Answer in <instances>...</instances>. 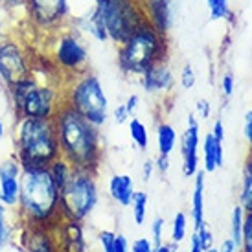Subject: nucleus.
<instances>
[{
    "mask_svg": "<svg viewBox=\"0 0 252 252\" xmlns=\"http://www.w3.org/2000/svg\"><path fill=\"white\" fill-rule=\"evenodd\" d=\"M59 151L64 160L76 169L98 171L103 158V144L99 127L91 124L68 103H61L54 116Z\"/></svg>",
    "mask_w": 252,
    "mask_h": 252,
    "instance_id": "obj_1",
    "label": "nucleus"
},
{
    "mask_svg": "<svg viewBox=\"0 0 252 252\" xmlns=\"http://www.w3.org/2000/svg\"><path fill=\"white\" fill-rule=\"evenodd\" d=\"M19 217L26 226L57 228L63 223L61 189L48 166H26L21 175Z\"/></svg>",
    "mask_w": 252,
    "mask_h": 252,
    "instance_id": "obj_2",
    "label": "nucleus"
},
{
    "mask_svg": "<svg viewBox=\"0 0 252 252\" xmlns=\"http://www.w3.org/2000/svg\"><path fill=\"white\" fill-rule=\"evenodd\" d=\"M63 85L30 74L7 85L17 118H54L63 103Z\"/></svg>",
    "mask_w": 252,
    "mask_h": 252,
    "instance_id": "obj_3",
    "label": "nucleus"
},
{
    "mask_svg": "<svg viewBox=\"0 0 252 252\" xmlns=\"http://www.w3.org/2000/svg\"><path fill=\"white\" fill-rule=\"evenodd\" d=\"M61 157L54 118H19L15 158L26 166H50Z\"/></svg>",
    "mask_w": 252,
    "mask_h": 252,
    "instance_id": "obj_4",
    "label": "nucleus"
},
{
    "mask_svg": "<svg viewBox=\"0 0 252 252\" xmlns=\"http://www.w3.org/2000/svg\"><path fill=\"white\" fill-rule=\"evenodd\" d=\"M168 35L157 32L146 21L142 22L127 41L118 44L116 63H118V68L122 70V74L140 77L155 63L168 61Z\"/></svg>",
    "mask_w": 252,
    "mask_h": 252,
    "instance_id": "obj_5",
    "label": "nucleus"
},
{
    "mask_svg": "<svg viewBox=\"0 0 252 252\" xmlns=\"http://www.w3.org/2000/svg\"><path fill=\"white\" fill-rule=\"evenodd\" d=\"M63 101L96 127H101L107 122L109 99L94 72L85 70L83 74L66 79L63 85Z\"/></svg>",
    "mask_w": 252,
    "mask_h": 252,
    "instance_id": "obj_6",
    "label": "nucleus"
},
{
    "mask_svg": "<svg viewBox=\"0 0 252 252\" xmlns=\"http://www.w3.org/2000/svg\"><path fill=\"white\" fill-rule=\"evenodd\" d=\"M99 191L96 173L89 169L72 171L68 182L61 188V216L63 221L83 223L98 206Z\"/></svg>",
    "mask_w": 252,
    "mask_h": 252,
    "instance_id": "obj_7",
    "label": "nucleus"
},
{
    "mask_svg": "<svg viewBox=\"0 0 252 252\" xmlns=\"http://www.w3.org/2000/svg\"><path fill=\"white\" fill-rule=\"evenodd\" d=\"M50 54L48 57L57 66L61 76L66 79L83 74L89 64V50L85 46L83 39L79 37V32L66 24L63 28L48 33Z\"/></svg>",
    "mask_w": 252,
    "mask_h": 252,
    "instance_id": "obj_8",
    "label": "nucleus"
},
{
    "mask_svg": "<svg viewBox=\"0 0 252 252\" xmlns=\"http://www.w3.org/2000/svg\"><path fill=\"white\" fill-rule=\"evenodd\" d=\"M94 7L105 22L109 41L114 44L127 41L147 21L142 0H94Z\"/></svg>",
    "mask_w": 252,
    "mask_h": 252,
    "instance_id": "obj_9",
    "label": "nucleus"
},
{
    "mask_svg": "<svg viewBox=\"0 0 252 252\" xmlns=\"http://www.w3.org/2000/svg\"><path fill=\"white\" fill-rule=\"evenodd\" d=\"M32 28L52 33L70 21V0H24Z\"/></svg>",
    "mask_w": 252,
    "mask_h": 252,
    "instance_id": "obj_10",
    "label": "nucleus"
},
{
    "mask_svg": "<svg viewBox=\"0 0 252 252\" xmlns=\"http://www.w3.org/2000/svg\"><path fill=\"white\" fill-rule=\"evenodd\" d=\"M32 74V57L28 50L11 37L0 39V79L11 85L13 81Z\"/></svg>",
    "mask_w": 252,
    "mask_h": 252,
    "instance_id": "obj_11",
    "label": "nucleus"
},
{
    "mask_svg": "<svg viewBox=\"0 0 252 252\" xmlns=\"http://www.w3.org/2000/svg\"><path fill=\"white\" fill-rule=\"evenodd\" d=\"M22 164L17 158H6L0 162V203L6 208H17L21 197Z\"/></svg>",
    "mask_w": 252,
    "mask_h": 252,
    "instance_id": "obj_12",
    "label": "nucleus"
},
{
    "mask_svg": "<svg viewBox=\"0 0 252 252\" xmlns=\"http://www.w3.org/2000/svg\"><path fill=\"white\" fill-rule=\"evenodd\" d=\"M199 144H201V129L193 114L188 116V127L181 136L182 155V175L195 177L199 171Z\"/></svg>",
    "mask_w": 252,
    "mask_h": 252,
    "instance_id": "obj_13",
    "label": "nucleus"
},
{
    "mask_svg": "<svg viewBox=\"0 0 252 252\" xmlns=\"http://www.w3.org/2000/svg\"><path fill=\"white\" fill-rule=\"evenodd\" d=\"M147 22L157 32L168 35L175 21V0H142Z\"/></svg>",
    "mask_w": 252,
    "mask_h": 252,
    "instance_id": "obj_14",
    "label": "nucleus"
},
{
    "mask_svg": "<svg viewBox=\"0 0 252 252\" xmlns=\"http://www.w3.org/2000/svg\"><path fill=\"white\" fill-rule=\"evenodd\" d=\"M140 83L147 94H164L171 92L175 85V76L169 68L168 61H158L142 74Z\"/></svg>",
    "mask_w": 252,
    "mask_h": 252,
    "instance_id": "obj_15",
    "label": "nucleus"
},
{
    "mask_svg": "<svg viewBox=\"0 0 252 252\" xmlns=\"http://www.w3.org/2000/svg\"><path fill=\"white\" fill-rule=\"evenodd\" d=\"M68 24H70L76 32H79V33H87V35H91L92 39H96V41H99V42L109 41V33H107L105 22H103L101 15L98 13V9H96L94 6H92L87 13L70 17Z\"/></svg>",
    "mask_w": 252,
    "mask_h": 252,
    "instance_id": "obj_16",
    "label": "nucleus"
},
{
    "mask_svg": "<svg viewBox=\"0 0 252 252\" xmlns=\"http://www.w3.org/2000/svg\"><path fill=\"white\" fill-rule=\"evenodd\" d=\"M56 228L26 226V252H61L56 241Z\"/></svg>",
    "mask_w": 252,
    "mask_h": 252,
    "instance_id": "obj_17",
    "label": "nucleus"
},
{
    "mask_svg": "<svg viewBox=\"0 0 252 252\" xmlns=\"http://www.w3.org/2000/svg\"><path fill=\"white\" fill-rule=\"evenodd\" d=\"M203 171L204 173H214L217 168H221L224 162L223 142L214 138L212 133H206L203 140Z\"/></svg>",
    "mask_w": 252,
    "mask_h": 252,
    "instance_id": "obj_18",
    "label": "nucleus"
},
{
    "mask_svg": "<svg viewBox=\"0 0 252 252\" xmlns=\"http://www.w3.org/2000/svg\"><path fill=\"white\" fill-rule=\"evenodd\" d=\"M134 193V181L131 175L127 173H116L111 177L109 181V195L112 197L114 203H118L120 206H129L131 199Z\"/></svg>",
    "mask_w": 252,
    "mask_h": 252,
    "instance_id": "obj_19",
    "label": "nucleus"
},
{
    "mask_svg": "<svg viewBox=\"0 0 252 252\" xmlns=\"http://www.w3.org/2000/svg\"><path fill=\"white\" fill-rule=\"evenodd\" d=\"M193 195H191V221L195 230L204 223V171H197L193 177Z\"/></svg>",
    "mask_w": 252,
    "mask_h": 252,
    "instance_id": "obj_20",
    "label": "nucleus"
},
{
    "mask_svg": "<svg viewBox=\"0 0 252 252\" xmlns=\"http://www.w3.org/2000/svg\"><path fill=\"white\" fill-rule=\"evenodd\" d=\"M177 146V133L175 127L168 124V122H160L157 126V147H158V155L169 157L175 151Z\"/></svg>",
    "mask_w": 252,
    "mask_h": 252,
    "instance_id": "obj_21",
    "label": "nucleus"
},
{
    "mask_svg": "<svg viewBox=\"0 0 252 252\" xmlns=\"http://www.w3.org/2000/svg\"><path fill=\"white\" fill-rule=\"evenodd\" d=\"M239 204L245 212H252V151L247 155L243 166V179H241V191H239Z\"/></svg>",
    "mask_w": 252,
    "mask_h": 252,
    "instance_id": "obj_22",
    "label": "nucleus"
},
{
    "mask_svg": "<svg viewBox=\"0 0 252 252\" xmlns=\"http://www.w3.org/2000/svg\"><path fill=\"white\" fill-rule=\"evenodd\" d=\"M127 126H129V136H131V140L136 144L138 149L146 151L147 146H149V133H147L146 124L142 120L136 118V116H133V118L127 122Z\"/></svg>",
    "mask_w": 252,
    "mask_h": 252,
    "instance_id": "obj_23",
    "label": "nucleus"
},
{
    "mask_svg": "<svg viewBox=\"0 0 252 252\" xmlns=\"http://www.w3.org/2000/svg\"><path fill=\"white\" fill-rule=\"evenodd\" d=\"M50 173H52V177H54V181H56V184L59 186V189L63 188L64 184L68 182V179H70L72 171H74V168H72L68 162L64 160L63 157H59L57 160H54L52 164L48 166Z\"/></svg>",
    "mask_w": 252,
    "mask_h": 252,
    "instance_id": "obj_24",
    "label": "nucleus"
},
{
    "mask_svg": "<svg viewBox=\"0 0 252 252\" xmlns=\"http://www.w3.org/2000/svg\"><path fill=\"white\" fill-rule=\"evenodd\" d=\"M147 204H149V197H147L146 191H134L133 199H131V208H133V217H134V223L142 226L144 221L147 217Z\"/></svg>",
    "mask_w": 252,
    "mask_h": 252,
    "instance_id": "obj_25",
    "label": "nucleus"
},
{
    "mask_svg": "<svg viewBox=\"0 0 252 252\" xmlns=\"http://www.w3.org/2000/svg\"><path fill=\"white\" fill-rule=\"evenodd\" d=\"M243 223H245V210L241 208V204H236L232 210V221H230V239L241 249V238H243Z\"/></svg>",
    "mask_w": 252,
    "mask_h": 252,
    "instance_id": "obj_26",
    "label": "nucleus"
},
{
    "mask_svg": "<svg viewBox=\"0 0 252 252\" xmlns=\"http://www.w3.org/2000/svg\"><path fill=\"white\" fill-rule=\"evenodd\" d=\"M186 232H188V216L184 212H177L173 217V224H171V243H182L186 238Z\"/></svg>",
    "mask_w": 252,
    "mask_h": 252,
    "instance_id": "obj_27",
    "label": "nucleus"
},
{
    "mask_svg": "<svg viewBox=\"0 0 252 252\" xmlns=\"http://www.w3.org/2000/svg\"><path fill=\"white\" fill-rule=\"evenodd\" d=\"M210 21H224L230 19V6L228 0H214L210 6Z\"/></svg>",
    "mask_w": 252,
    "mask_h": 252,
    "instance_id": "obj_28",
    "label": "nucleus"
},
{
    "mask_svg": "<svg viewBox=\"0 0 252 252\" xmlns=\"http://www.w3.org/2000/svg\"><path fill=\"white\" fill-rule=\"evenodd\" d=\"M241 252H252V212H245L243 223V238H241Z\"/></svg>",
    "mask_w": 252,
    "mask_h": 252,
    "instance_id": "obj_29",
    "label": "nucleus"
},
{
    "mask_svg": "<svg viewBox=\"0 0 252 252\" xmlns=\"http://www.w3.org/2000/svg\"><path fill=\"white\" fill-rule=\"evenodd\" d=\"M195 236H197V239H199V245H201V249H203L204 252L210 251L212 247H214V234H212V230L208 228L206 223H203L197 228Z\"/></svg>",
    "mask_w": 252,
    "mask_h": 252,
    "instance_id": "obj_30",
    "label": "nucleus"
},
{
    "mask_svg": "<svg viewBox=\"0 0 252 252\" xmlns=\"http://www.w3.org/2000/svg\"><path fill=\"white\" fill-rule=\"evenodd\" d=\"M11 241V230L6 221V206L0 203V251Z\"/></svg>",
    "mask_w": 252,
    "mask_h": 252,
    "instance_id": "obj_31",
    "label": "nucleus"
},
{
    "mask_svg": "<svg viewBox=\"0 0 252 252\" xmlns=\"http://www.w3.org/2000/svg\"><path fill=\"white\" fill-rule=\"evenodd\" d=\"M181 85L182 89H186V91H189V89H193L195 87V81H197V76H195V70H193V66L189 63H186L184 66H182L181 70Z\"/></svg>",
    "mask_w": 252,
    "mask_h": 252,
    "instance_id": "obj_32",
    "label": "nucleus"
},
{
    "mask_svg": "<svg viewBox=\"0 0 252 252\" xmlns=\"http://www.w3.org/2000/svg\"><path fill=\"white\" fill-rule=\"evenodd\" d=\"M164 217H157L153 223H151V234H153V245L155 247H160L162 245V232H164Z\"/></svg>",
    "mask_w": 252,
    "mask_h": 252,
    "instance_id": "obj_33",
    "label": "nucleus"
},
{
    "mask_svg": "<svg viewBox=\"0 0 252 252\" xmlns=\"http://www.w3.org/2000/svg\"><path fill=\"white\" fill-rule=\"evenodd\" d=\"M114 238L116 234L112 230H101L98 234V241L101 247V252H112V245H114Z\"/></svg>",
    "mask_w": 252,
    "mask_h": 252,
    "instance_id": "obj_34",
    "label": "nucleus"
},
{
    "mask_svg": "<svg viewBox=\"0 0 252 252\" xmlns=\"http://www.w3.org/2000/svg\"><path fill=\"white\" fill-rule=\"evenodd\" d=\"M155 245L149 238H138L133 241V245L129 247V252H153Z\"/></svg>",
    "mask_w": 252,
    "mask_h": 252,
    "instance_id": "obj_35",
    "label": "nucleus"
},
{
    "mask_svg": "<svg viewBox=\"0 0 252 252\" xmlns=\"http://www.w3.org/2000/svg\"><path fill=\"white\" fill-rule=\"evenodd\" d=\"M234 89H236L234 76H232V74H224V76L221 77V91H223V94L226 96V98H230Z\"/></svg>",
    "mask_w": 252,
    "mask_h": 252,
    "instance_id": "obj_36",
    "label": "nucleus"
},
{
    "mask_svg": "<svg viewBox=\"0 0 252 252\" xmlns=\"http://www.w3.org/2000/svg\"><path fill=\"white\" fill-rule=\"evenodd\" d=\"M129 120H131V114L127 112V109H126V105H124V103L114 109V122H116L118 126H122V124H127Z\"/></svg>",
    "mask_w": 252,
    "mask_h": 252,
    "instance_id": "obj_37",
    "label": "nucleus"
},
{
    "mask_svg": "<svg viewBox=\"0 0 252 252\" xmlns=\"http://www.w3.org/2000/svg\"><path fill=\"white\" fill-rule=\"evenodd\" d=\"M243 136L247 144L252 147V109L245 114V124H243Z\"/></svg>",
    "mask_w": 252,
    "mask_h": 252,
    "instance_id": "obj_38",
    "label": "nucleus"
},
{
    "mask_svg": "<svg viewBox=\"0 0 252 252\" xmlns=\"http://www.w3.org/2000/svg\"><path fill=\"white\" fill-rule=\"evenodd\" d=\"M112 252H129V243H127L126 236L116 234V238H114V245H112Z\"/></svg>",
    "mask_w": 252,
    "mask_h": 252,
    "instance_id": "obj_39",
    "label": "nucleus"
},
{
    "mask_svg": "<svg viewBox=\"0 0 252 252\" xmlns=\"http://www.w3.org/2000/svg\"><path fill=\"white\" fill-rule=\"evenodd\" d=\"M138 103H140V96L138 94H131L129 98H127V101L124 103L127 109V112L131 114V118L134 116V112H136V109H138Z\"/></svg>",
    "mask_w": 252,
    "mask_h": 252,
    "instance_id": "obj_40",
    "label": "nucleus"
},
{
    "mask_svg": "<svg viewBox=\"0 0 252 252\" xmlns=\"http://www.w3.org/2000/svg\"><path fill=\"white\" fill-rule=\"evenodd\" d=\"M169 166H171L169 157H164V155H158V157H157V160H155V168L158 169L162 175H166V173H168Z\"/></svg>",
    "mask_w": 252,
    "mask_h": 252,
    "instance_id": "obj_41",
    "label": "nucleus"
},
{
    "mask_svg": "<svg viewBox=\"0 0 252 252\" xmlns=\"http://www.w3.org/2000/svg\"><path fill=\"white\" fill-rule=\"evenodd\" d=\"M210 133L214 134V138H216V140L223 142V138H224V126H223V122H221V120H216V122H214V127H212Z\"/></svg>",
    "mask_w": 252,
    "mask_h": 252,
    "instance_id": "obj_42",
    "label": "nucleus"
},
{
    "mask_svg": "<svg viewBox=\"0 0 252 252\" xmlns=\"http://www.w3.org/2000/svg\"><path fill=\"white\" fill-rule=\"evenodd\" d=\"M197 111L201 114V118L206 120L210 116V101H208V99H199V101H197Z\"/></svg>",
    "mask_w": 252,
    "mask_h": 252,
    "instance_id": "obj_43",
    "label": "nucleus"
},
{
    "mask_svg": "<svg viewBox=\"0 0 252 252\" xmlns=\"http://www.w3.org/2000/svg\"><path fill=\"white\" fill-rule=\"evenodd\" d=\"M155 171V162L153 160H146L144 162V166H142V181L147 182L149 179H151V175H153Z\"/></svg>",
    "mask_w": 252,
    "mask_h": 252,
    "instance_id": "obj_44",
    "label": "nucleus"
},
{
    "mask_svg": "<svg viewBox=\"0 0 252 252\" xmlns=\"http://www.w3.org/2000/svg\"><path fill=\"white\" fill-rule=\"evenodd\" d=\"M217 252H239V247L228 238V239H224V241H221V245H219Z\"/></svg>",
    "mask_w": 252,
    "mask_h": 252,
    "instance_id": "obj_45",
    "label": "nucleus"
},
{
    "mask_svg": "<svg viewBox=\"0 0 252 252\" xmlns=\"http://www.w3.org/2000/svg\"><path fill=\"white\" fill-rule=\"evenodd\" d=\"M177 247L179 245H175V243H168V245H166V243H162L160 247H155L153 252H175Z\"/></svg>",
    "mask_w": 252,
    "mask_h": 252,
    "instance_id": "obj_46",
    "label": "nucleus"
},
{
    "mask_svg": "<svg viewBox=\"0 0 252 252\" xmlns=\"http://www.w3.org/2000/svg\"><path fill=\"white\" fill-rule=\"evenodd\" d=\"M189 252H204L203 249H201V245H199V239H197L195 232L191 234V241H189Z\"/></svg>",
    "mask_w": 252,
    "mask_h": 252,
    "instance_id": "obj_47",
    "label": "nucleus"
},
{
    "mask_svg": "<svg viewBox=\"0 0 252 252\" xmlns=\"http://www.w3.org/2000/svg\"><path fill=\"white\" fill-rule=\"evenodd\" d=\"M0 4L9 7V9H15V7L19 6H24V0H0Z\"/></svg>",
    "mask_w": 252,
    "mask_h": 252,
    "instance_id": "obj_48",
    "label": "nucleus"
},
{
    "mask_svg": "<svg viewBox=\"0 0 252 252\" xmlns=\"http://www.w3.org/2000/svg\"><path fill=\"white\" fill-rule=\"evenodd\" d=\"M4 133H6V127H4V122L0 120V140L4 138Z\"/></svg>",
    "mask_w": 252,
    "mask_h": 252,
    "instance_id": "obj_49",
    "label": "nucleus"
},
{
    "mask_svg": "<svg viewBox=\"0 0 252 252\" xmlns=\"http://www.w3.org/2000/svg\"><path fill=\"white\" fill-rule=\"evenodd\" d=\"M206 252H217V249H214V247H212L210 251H206Z\"/></svg>",
    "mask_w": 252,
    "mask_h": 252,
    "instance_id": "obj_50",
    "label": "nucleus"
},
{
    "mask_svg": "<svg viewBox=\"0 0 252 252\" xmlns=\"http://www.w3.org/2000/svg\"><path fill=\"white\" fill-rule=\"evenodd\" d=\"M212 2H214V0H206V4H208V6H210Z\"/></svg>",
    "mask_w": 252,
    "mask_h": 252,
    "instance_id": "obj_51",
    "label": "nucleus"
},
{
    "mask_svg": "<svg viewBox=\"0 0 252 252\" xmlns=\"http://www.w3.org/2000/svg\"><path fill=\"white\" fill-rule=\"evenodd\" d=\"M251 151H252V147H251Z\"/></svg>",
    "mask_w": 252,
    "mask_h": 252,
    "instance_id": "obj_52",
    "label": "nucleus"
}]
</instances>
